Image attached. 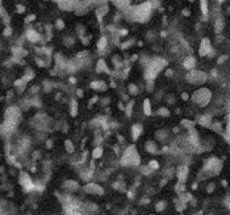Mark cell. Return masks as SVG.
Masks as SVG:
<instances>
[{
  "label": "cell",
  "instance_id": "obj_42",
  "mask_svg": "<svg viewBox=\"0 0 230 215\" xmlns=\"http://www.w3.org/2000/svg\"><path fill=\"white\" fill-rule=\"evenodd\" d=\"M191 1H192V0H191Z\"/></svg>",
  "mask_w": 230,
  "mask_h": 215
},
{
  "label": "cell",
  "instance_id": "obj_33",
  "mask_svg": "<svg viewBox=\"0 0 230 215\" xmlns=\"http://www.w3.org/2000/svg\"><path fill=\"white\" fill-rule=\"evenodd\" d=\"M132 107H133V102H130L129 106H126V114H128V115L132 114Z\"/></svg>",
  "mask_w": 230,
  "mask_h": 215
},
{
  "label": "cell",
  "instance_id": "obj_8",
  "mask_svg": "<svg viewBox=\"0 0 230 215\" xmlns=\"http://www.w3.org/2000/svg\"><path fill=\"white\" fill-rule=\"evenodd\" d=\"M20 181H21V185L24 186V187L27 189V190H30V189L34 187V185H33L32 180H30V177L27 174V173H22V172H21V174H20Z\"/></svg>",
  "mask_w": 230,
  "mask_h": 215
},
{
  "label": "cell",
  "instance_id": "obj_35",
  "mask_svg": "<svg viewBox=\"0 0 230 215\" xmlns=\"http://www.w3.org/2000/svg\"><path fill=\"white\" fill-rule=\"evenodd\" d=\"M182 99H183V100H188V99H189V95H188L187 93H183L182 94Z\"/></svg>",
  "mask_w": 230,
  "mask_h": 215
},
{
  "label": "cell",
  "instance_id": "obj_5",
  "mask_svg": "<svg viewBox=\"0 0 230 215\" xmlns=\"http://www.w3.org/2000/svg\"><path fill=\"white\" fill-rule=\"evenodd\" d=\"M188 82L192 83V85H201L206 81V74L203 71H198V70H191V73L188 74Z\"/></svg>",
  "mask_w": 230,
  "mask_h": 215
},
{
  "label": "cell",
  "instance_id": "obj_27",
  "mask_svg": "<svg viewBox=\"0 0 230 215\" xmlns=\"http://www.w3.org/2000/svg\"><path fill=\"white\" fill-rule=\"evenodd\" d=\"M175 190H176L179 194L184 193V191H185V186H184V183H180V182H179L176 186H175Z\"/></svg>",
  "mask_w": 230,
  "mask_h": 215
},
{
  "label": "cell",
  "instance_id": "obj_14",
  "mask_svg": "<svg viewBox=\"0 0 230 215\" xmlns=\"http://www.w3.org/2000/svg\"><path fill=\"white\" fill-rule=\"evenodd\" d=\"M91 87H92L93 90H105L107 83L103 82V81H96V82L91 83Z\"/></svg>",
  "mask_w": 230,
  "mask_h": 215
},
{
  "label": "cell",
  "instance_id": "obj_26",
  "mask_svg": "<svg viewBox=\"0 0 230 215\" xmlns=\"http://www.w3.org/2000/svg\"><path fill=\"white\" fill-rule=\"evenodd\" d=\"M149 168H150L151 170H156V169H159V164L156 162V160H151V161H149V165H147Z\"/></svg>",
  "mask_w": 230,
  "mask_h": 215
},
{
  "label": "cell",
  "instance_id": "obj_11",
  "mask_svg": "<svg viewBox=\"0 0 230 215\" xmlns=\"http://www.w3.org/2000/svg\"><path fill=\"white\" fill-rule=\"evenodd\" d=\"M183 66H184L187 70H193V69H195V66H196V59L193 58L192 56H188L187 58H185Z\"/></svg>",
  "mask_w": 230,
  "mask_h": 215
},
{
  "label": "cell",
  "instance_id": "obj_12",
  "mask_svg": "<svg viewBox=\"0 0 230 215\" xmlns=\"http://www.w3.org/2000/svg\"><path fill=\"white\" fill-rule=\"evenodd\" d=\"M142 133V125L141 124H134L132 128V136H133V140H138V137L141 136Z\"/></svg>",
  "mask_w": 230,
  "mask_h": 215
},
{
  "label": "cell",
  "instance_id": "obj_38",
  "mask_svg": "<svg viewBox=\"0 0 230 215\" xmlns=\"http://www.w3.org/2000/svg\"><path fill=\"white\" fill-rule=\"evenodd\" d=\"M214 189V186L213 185H209V187H208V191H212Z\"/></svg>",
  "mask_w": 230,
  "mask_h": 215
},
{
  "label": "cell",
  "instance_id": "obj_20",
  "mask_svg": "<svg viewBox=\"0 0 230 215\" xmlns=\"http://www.w3.org/2000/svg\"><path fill=\"white\" fill-rule=\"evenodd\" d=\"M200 7H201L203 15L206 16V15H208V0H200Z\"/></svg>",
  "mask_w": 230,
  "mask_h": 215
},
{
  "label": "cell",
  "instance_id": "obj_30",
  "mask_svg": "<svg viewBox=\"0 0 230 215\" xmlns=\"http://www.w3.org/2000/svg\"><path fill=\"white\" fill-rule=\"evenodd\" d=\"M55 27L58 28V29H63V28H65L63 21H62V20H58V21H57V24H55Z\"/></svg>",
  "mask_w": 230,
  "mask_h": 215
},
{
  "label": "cell",
  "instance_id": "obj_34",
  "mask_svg": "<svg viewBox=\"0 0 230 215\" xmlns=\"http://www.w3.org/2000/svg\"><path fill=\"white\" fill-rule=\"evenodd\" d=\"M11 33H12V29H11V28H7V29L4 30V36H11Z\"/></svg>",
  "mask_w": 230,
  "mask_h": 215
},
{
  "label": "cell",
  "instance_id": "obj_6",
  "mask_svg": "<svg viewBox=\"0 0 230 215\" xmlns=\"http://www.w3.org/2000/svg\"><path fill=\"white\" fill-rule=\"evenodd\" d=\"M84 191H87L88 194H97V195H101V194H104V189L101 187L100 185L95 183V182L87 183V185L84 186Z\"/></svg>",
  "mask_w": 230,
  "mask_h": 215
},
{
  "label": "cell",
  "instance_id": "obj_21",
  "mask_svg": "<svg viewBox=\"0 0 230 215\" xmlns=\"http://www.w3.org/2000/svg\"><path fill=\"white\" fill-rule=\"evenodd\" d=\"M107 44H108L107 37H101L100 40H99V42H97V49H99V50H104V49L107 48Z\"/></svg>",
  "mask_w": 230,
  "mask_h": 215
},
{
  "label": "cell",
  "instance_id": "obj_24",
  "mask_svg": "<svg viewBox=\"0 0 230 215\" xmlns=\"http://www.w3.org/2000/svg\"><path fill=\"white\" fill-rule=\"evenodd\" d=\"M65 145H66V149H67V152H69V153H72V152L75 151V146L72 145V143L70 140L65 141Z\"/></svg>",
  "mask_w": 230,
  "mask_h": 215
},
{
  "label": "cell",
  "instance_id": "obj_32",
  "mask_svg": "<svg viewBox=\"0 0 230 215\" xmlns=\"http://www.w3.org/2000/svg\"><path fill=\"white\" fill-rule=\"evenodd\" d=\"M164 206H166V204H164V202H159V203L156 204V210H158V211H162V210L164 209Z\"/></svg>",
  "mask_w": 230,
  "mask_h": 215
},
{
  "label": "cell",
  "instance_id": "obj_22",
  "mask_svg": "<svg viewBox=\"0 0 230 215\" xmlns=\"http://www.w3.org/2000/svg\"><path fill=\"white\" fill-rule=\"evenodd\" d=\"M214 29H216V33H221L222 29H224V20H222V19H218V20H217Z\"/></svg>",
  "mask_w": 230,
  "mask_h": 215
},
{
  "label": "cell",
  "instance_id": "obj_18",
  "mask_svg": "<svg viewBox=\"0 0 230 215\" xmlns=\"http://www.w3.org/2000/svg\"><path fill=\"white\" fill-rule=\"evenodd\" d=\"M198 123H200L201 125H204V127H210V125H212V119L209 116H203V117H200Z\"/></svg>",
  "mask_w": 230,
  "mask_h": 215
},
{
  "label": "cell",
  "instance_id": "obj_10",
  "mask_svg": "<svg viewBox=\"0 0 230 215\" xmlns=\"http://www.w3.org/2000/svg\"><path fill=\"white\" fill-rule=\"evenodd\" d=\"M27 38L30 41V42H38V41L41 40V35L34 29H28Z\"/></svg>",
  "mask_w": 230,
  "mask_h": 215
},
{
  "label": "cell",
  "instance_id": "obj_28",
  "mask_svg": "<svg viewBox=\"0 0 230 215\" xmlns=\"http://www.w3.org/2000/svg\"><path fill=\"white\" fill-rule=\"evenodd\" d=\"M156 114L161 115V116H170V111L167 108H159Z\"/></svg>",
  "mask_w": 230,
  "mask_h": 215
},
{
  "label": "cell",
  "instance_id": "obj_39",
  "mask_svg": "<svg viewBox=\"0 0 230 215\" xmlns=\"http://www.w3.org/2000/svg\"><path fill=\"white\" fill-rule=\"evenodd\" d=\"M78 95H79V96H83V91H82V90H78Z\"/></svg>",
  "mask_w": 230,
  "mask_h": 215
},
{
  "label": "cell",
  "instance_id": "obj_29",
  "mask_svg": "<svg viewBox=\"0 0 230 215\" xmlns=\"http://www.w3.org/2000/svg\"><path fill=\"white\" fill-rule=\"evenodd\" d=\"M128 90L130 91V94H132V95H137V94H138V90H137V87H135L134 85H130L129 87H128Z\"/></svg>",
  "mask_w": 230,
  "mask_h": 215
},
{
  "label": "cell",
  "instance_id": "obj_25",
  "mask_svg": "<svg viewBox=\"0 0 230 215\" xmlns=\"http://www.w3.org/2000/svg\"><path fill=\"white\" fill-rule=\"evenodd\" d=\"M78 114V103L75 100L71 102V116H76Z\"/></svg>",
  "mask_w": 230,
  "mask_h": 215
},
{
  "label": "cell",
  "instance_id": "obj_23",
  "mask_svg": "<svg viewBox=\"0 0 230 215\" xmlns=\"http://www.w3.org/2000/svg\"><path fill=\"white\" fill-rule=\"evenodd\" d=\"M101 156H103V149H101L100 146H97V148H95L92 151V157H93V158H100Z\"/></svg>",
  "mask_w": 230,
  "mask_h": 215
},
{
  "label": "cell",
  "instance_id": "obj_7",
  "mask_svg": "<svg viewBox=\"0 0 230 215\" xmlns=\"http://www.w3.org/2000/svg\"><path fill=\"white\" fill-rule=\"evenodd\" d=\"M212 52V46H210V41L209 38H203L200 44V49H198V53H200L201 57L208 56L209 53Z\"/></svg>",
  "mask_w": 230,
  "mask_h": 215
},
{
  "label": "cell",
  "instance_id": "obj_17",
  "mask_svg": "<svg viewBox=\"0 0 230 215\" xmlns=\"http://www.w3.org/2000/svg\"><path fill=\"white\" fill-rule=\"evenodd\" d=\"M143 112H145L146 116L151 115V103L149 99H145V100H143Z\"/></svg>",
  "mask_w": 230,
  "mask_h": 215
},
{
  "label": "cell",
  "instance_id": "obj_40",
  "mask_svg": "<svg viewBox=\"0 0 230 215\" xmlns=\"http://www.w3.org/2000/svg\"><path fill=\"white\" fill-rule=\"evenodd\" d=\"M183 12H184V15H185V16H188V15H189V12H188L187 9H184V11H183Z\"/></svg>",
  "mask_w": 230,
  "mask_h": 215
},
{
  "label": "cell",
  "instance_id": "obj_41",
  "mask_svg": "<svg viewBox=\"0 0 230 215\" xmlns=\"http://www.w3.org/2000/svg\"><path fill=\"white\" fill-rule=\"evenodd\" d=\"M218 1H219V3H222V1H224V0H218Z\"/></svg>",
  "mask_w": 230,
  "mask_h": 215
},
{
  "label": "cell",
  "instance_id": "obj_37",
  "mask_svg": "<svg viewBox=\"0 0 230 215\" xmlns=\"http://www.w3.org/2000/svg\"><path fill=\"white\" fill-rule=\"evenodd\" d=\"M32 20H34V16H33V15H32V16H29V17H28V19H27V21H32Z\"/></svg>",
  "mask_w": 230,
  "mask_h": 215
},
{
  "label": "cell",
  "instance_id": "obj_19",
  "mask_svg": "<svg viewBox=\"0 0 230 215\" xmlns=\"http://www.w3.org/2000/svg\"><path fill=\"white\" fill-rule=\"evenodd\" d=\"M96 71H99V73L107 71V66H105V61H104V59H99L97 65H96Z\"/></svg>",
  "mask_w": 230,
  "mask_h": 215
},
{
  "label": "cell",
  "instance_id": "obj_36",
  "mask_svg": "<svg viewBox=\"0 0 230 215\" xmlns=\"http://www.w3.org/2000/svg\"><path fill=\"white\" fill-rule=\"evenodd\" d=\"M17 11H19V12H24L25 8H24L22 6H17Z\"/></svg>",
  "mask_w": 230,
  "mask_h": 215
},
{
  "label": "cell",
  "instance_id": "obj_4",
  "mask_svg": "<svg viewBox=\"0 0 230 215\" xmlns=\"http://www.w3.org/2000/svg\"><path fill=\"white\" fill-rule=\"evenodd\" d=\"M140 156H138L137 151H135L134 146H129V148L125 151L124 156H122V164L128 165V166H137L140 164Z\"/></svg>",
  "mask_w": 230,
  "mask_h": 215
},
{
  "label": "cell",
  "instance_id": "obj_2",
  "mask_svg": "<svg viewBox=\"0 0 230 215\" xmlns=\"http://www.w3.org/2000/svg\"><path fill=\"white\" fill-rule=\"evenodd\" d=\"M210 99H212V91L206 87L198 88V90H196L192 95V100L201 107H205L206 104L210 102Z\"/></svg>",
  "mask_w": 230,
  "mask_h": 215
},
{
  "label": "cell",
  "instance_id": "obj_16",
  "mask_svg": "<svg viewBox=\"0 0 230 215\" xmlns=\"http://www.w3.org/2000/svg\"><path fill=\"white\" fill-rule=\"evenodd\" d=\"M146 148H147V152H150V153H158V145H156L154 141H149L147 144H146Z\"/></svg>",
  "mask_w": 230,
  "mask_h": 215
},
{
  "label": "cell",
  "instance_id": "obj_31",
  "mask_svg": "<svg viewBox=\"0 0 230 215\" xmlns=\"http://www.w3.org/2000/svg\"><path fill=\"white\" fill-rule=\"evenodd\" d=\"M182 123H183V125H187V127H188V129L193 127V123H192V122H188V120H183Z\"/></svg>",
  "mask_w": 230,
  "mask_h": 215
},
{
  "label": "cell",
  "instance_id": "obj_15",
  "mask_svg": "<svg viewBox=\"0 0 230 215\" xmlns=\"http://www.w3.org/2000/svg\"><path fill=\"white\" fill-rule=\"evenodd\" d=\"M112 1L121 9L128 8V7H129V3H130V0H112Z\"/></svg>",
  "mask_w": 230,
  "mask_h": 215
},
{
  "label": "cell",
  "instance_id": "obj_3",
  "mask_svg": "<svg viewBox=\"0 0 230 215\" xmlns=\"http://www.w3.org/2000/svg\"><path fill=\"white\" fill-rule=\"evenodd\" d=\"M164 66H166V62L163 59H153V61H150L147 64V66H146V73H145L146 78L147 79H154L162 71V69Z\"/></svg>",
  "mask_w": 230,
  "mask_h": 215
},
{
  "label": "cell",
  "instance_id": "obj_13",
  "mask_svg": "<svg viewBox=\"0 0 230 215\" xmlns=\"http://www.w3.org/2000/svg\"><path fill=\"white\" fill-rule=\"evenodd\" d=\"M63 187L66 189L67 191H75L78 189V182H75V181H66Z\"/></svg>",
  "mask_w": 230,
  "mask_h": 215
},
{
  "label": "cell",
  "instance_id": "obj_1",
  "mask_svg": "<svg viewBox=\"0 0 230 215\" xmlns=\"http://www.w3.org/2000/svg\"><path fill=\"white\" fill-rule=\"evenodd\" d=\"M128 9H129L130 20L145 23L151 15L153 3H151V1H145V3L140 4V6H135V7H133V8H128Z\"/></svg>",
  "mask_w": 230,
  "mask_h": 215
},
{
  "label": "cell",
  "instance_id": "obj_9",
  "mask_svg": "<svg viewBox=\"0 0 230 215\" xmlns=\"http://www.w3.org/2000/svg\"><path fill=\"white\" fill-rule=\"evenodd\" d=\"M176 175H177V180H179V182L180 183H184L185 180H187V177H188V166H185V165L179 166Z\"/></svg>",
  "mask_w": 230,
  "mask_h": 215
}]
</instances>
